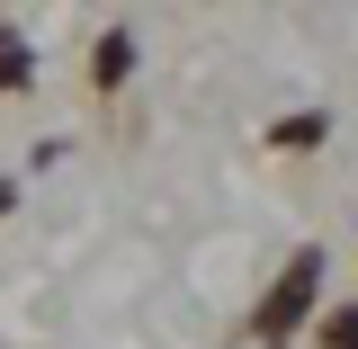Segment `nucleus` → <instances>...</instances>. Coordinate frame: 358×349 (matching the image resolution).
I'll list each match as a JSON object with an SVG mask.
<instances>
[{
  "label": "nucleus",
  "mask_w": 358,
  "mask_h": 349,
  "mask_svg": "<svg viewBox=\"0 0 358 349\" xmlns=\"http://www.w3.org/2000/svg\"><path fill=\"white\" fill-rule=\"evenodd\" d=\"M313 287H322V251H305V260H296L287 278H278V287H268V305H260V322H251V332H260V341H287V332L305 322Z\"/></svg>",
  "instance_id": "nucleus-1"
},
{
  "label": "nucleus",
  "mask_w": 358,
  "mask_h": 349,
  "mask_svg": "<svg viewBox=\"0 0 358 349\" xmlns=\"http://www.w3.org/2000/svg\"><path fill=\"white\" fill-rule=\"evenodd\" d=\"M126 63H134V36H126V27H108L99 54H90V72H99V81H126Z\"/></svg>",
  "instance_id": "nucleus-2"
},
{
  "label": "nucleus",
  "mask_w": 358,
  "mask_h": 349,
  "mask_svg": "<svg viewBox=\"0 0 358 349\" xmlns=\"http://www.w3.org/2000/svg\"><path fill=\"white\" fill-rule=\"evenodd\" d=\"M18 81H27V45L0 36V90H18Z\"/></svg>",
  "instance_id": "nucleus-3"
}]
</instances>
